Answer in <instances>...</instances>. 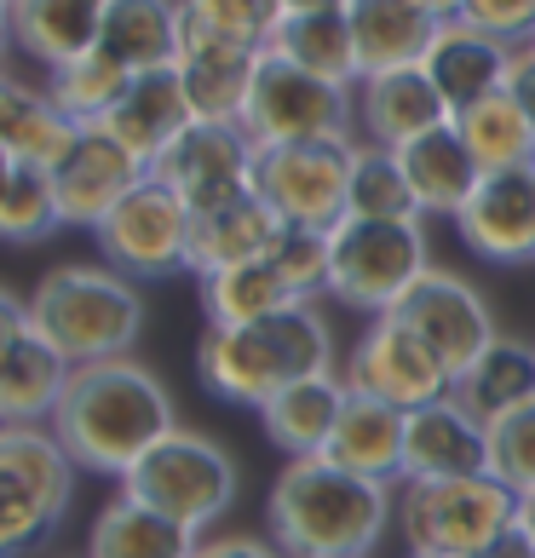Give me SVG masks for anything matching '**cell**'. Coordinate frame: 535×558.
I'll return each instance as SVG.
<instances>
[{
	"label": "cell",
	"instance_id": "obj_41",
	"mask_svg": "<svg viewBox=\"0 0 535 558\" xmlns=\"http://www.w3.org/2000/svg\"><path fill=\"white\" fill-rule=\"evenodd\" d=\"M265 259H271L282 271V282L294 288V300L317 305L328 294V231H300V225H288Z\"/></svg>",
	"mask_w": 535,
	"mask_h": 558
},
{
	"label": "cell",
	"instance_id": "obj_20",
	"mask_svg": "<svg viewBox=\"0 0 535 558\" xmlns=\"http://www.w3.org/2000/svg\"><path fill=\"white\" fill-rule=\"evenodd\" d=\"M489 472V426L472 421L455 398L409 409L403 478H478Z\"/></svg>",
	"mask_w": 535,
	"mask_h": 558
},
{
	"label": "cell",
	"instance_id": "obj_39",
	"mask_svg": "<svg viewBox=\"0 0 535 558\" xmlns=\"http://www.w3.org/2000/svg\"><path fill=\"white\" fill-rule=\"evenodd\" d=\"M58 530H64V507H52L35 484L0 466V558H24L47 547Z\"/></svg>",
	"mask_w": 535,
	"mask_h": 558
},
{
	"label": "cell",
	"instance_id": "obj_42",
	"mask_svg": "<svg viewBox=\"0 0 535 558\" xmlns=\"http://www.w3.org/2000/svg\"><path fill=\"white\" fill-rule=\"evenodd\" d=\"M184 12H196L202 24H214L236 40H248V47H265L282 24V0H184Z\"/></svg>",
	"mask_w": 535,
	"mask_h": 558
},
{
	"label": "cell",
	"instance_id": "obj_32",
	"mask_svg": "<svg viewBox=\"0 0 535 558\" xmlns=\"http://www.w3.org/2000/svg\"><path fill=\"white\" fill-rule=\"evenodd\" d=\"M202 535H191L184 524L161 519L156 507L133 501L127 489L93 519L87 535V558H191Z\"/></svg>",
	"mask_w": 535,
	"mask_h": 558
},
{
	"label": "cell",
	"instance_id": "obj_50",
	"mask_svg": "<svg viewBox=\"0 0 535 558\" xmlns=\"http://www.w3.org/2000/svg\"><path fill=\"white\" fill-rule=\"evenodd\" d=\"M421 7H426V12H438V17H455V12H461V0H421Z\"/></svg>",
	"mask_w": 535,
	"mask_h": 558
},
{
	"label": "cell",
	"instance_id": "obj_25",
	"mask_svg": "<svg viewBox=\"0 0 535 558\" xmlns=\"http://www.w3.org/2000/svg\"><path fill=\"white\" fill-rule=\"evenodd\" d=\"M403 426H409V409H392L380 398H357L352 391V403H345V415L335 426V438H328L323 461L398 489L403 484Z\"/></svg>",
	"mask_w": 535,
	"mask_h": 558
},
{
	"label": "cell",
	"instance_id": "obj_33",
	"mask_svg": "<svg viewBox=\"0 0 535 558\" xmlns=\"http://www.w3.org/2000/svg\"><path fill=\"white\" fill-rule=\"evenodd\" d=\"M455 128L466 138L472 161H478L484 173H519V168H535V128L530 116L519 110V98L507 87L478 98V105H466L455 116Z\"/></svg>",
	"mask_w": 535,
	"mask_h": 558
},
{
	"label": "cell",
	"instance_id": "obj_16",
	"mask_svg": "<svg viewBox=\"0 0 535 558\" xmlns=\"http://www.w3.org/2000/svg\"><path fill=\"white\" fill-rule=\"evenodd\" d=\"M455 231L489 265H524L535 259V168L519 173H484L472 202L455 214Z\"/></svg>",
	"mask_w": 535,
	"mask_h": 558
},
{
	"label": "cell",
	"instance_id": "obj_26",
	"mask_svg": "<svg viewBox=\"0 0 535 558\" xmlns=\"http://www.w3.org/2000/svg\"><path fill=\"white\" fill-rule=\"evenodd\" d=\"M105 12L110 0H12L17 52H29L47 70L87 58L98 47V35H105Z\"/></svg>",
	"mask_w": 535,
	"mask_h": 558
},
{
	"label": "cell",
	"instance_id": "obj_17",
	"mask_svg": "<svg viewBox=\"0 0 535 558\" xmlns=\"http://www.w3.org/2000/svg\"><path fill=\"white\" fill-rule=\"evenodd\" d=\"M512 58H519V47H507L501 35L466 24V17H443L426 58H421V70L431 75V87L443 93L449 116H461L466 105H478V98L507 87Z\"/></svg>",
	"mask_w": 535,
	"mask_h": 558
},
{
	"label": "cell",
	"instance_id": "obj_3",
	"mask_svg": "<svg viewBox=\"0 0 535 558\" xmlns=\"http://www.w3.org/2000/svg\"><path fill=\"white\" fill-rule=\"evenodd\" d=\"M335 368V328L317 305H288L265 323H208L196 340V375L224 403L265 409L282 386Z\"/></svg>",
	"mask_w": 535,
	"mask_h": 558
},
{
	"label": "cell",
	"instance_id": "obj_55",
	"mask_svg": "<svg viewBox=\"0 0 535 558\" xmlns=\"http://www.w3.org/2000/svg\"><path fill=\"white\" fill-rule=\"evenodd\" d=\"M530 345H535V340H530Z\"/></svg>",
	"mask_w": 535,
	"mask_h": 558
},
{
	"label": "cell",
	"instance_id": "obj_13",
	"mask_svg": "<svg viewBox=\"0 0 535 558\" xmlns=\"http://www.w3.org/2000/svg\"><path fill=\"white\" fill-rule=\"evenodd\" d=\"M254 161H259V144L248 138L242 121H191V128L150 161V179L179 191L196 214V208H214V202H231L242 191H254Z\"/></svg>",
	"mask_w": 535,
	"mask_h": 558
},
{
	"label": "cell",
	"instance_id": "obj_9",
	"mask_svg": "<svg viewBox=\"0 0 535 558\" xmlns=\"http://www.w3.org/2000/svg\"><path fill=\"white\" fill-rule=\"evenodd\" d=\"M191 202L144 173L115 208L93 225L98 254L121 277H173L191 259Z\"/></svg>",
	"mask_w": 535,
	"mask_h": 558
},
{
	"label": "cell",
	"instance_id": "obj_35",
	"mask_svg": "<svg viewBox=\"0 0 535 558\" xmlns=\"http://www.w3.org/2000/svg\"><path fill=\"white\" fill-rule=\"evenodd\" d=\"M127 81H133V70H121L105 47H93L87 58H70V64L47 70V93L75 128H98L115 110V98L127 93Z\"/></svg>",
	"mask_w": 535,
	"mask_h": 558
},
{
	"label": "cell",
	"instance_id": "obj_36",
	"mask_svg": "<svg viewBox=\"0 0 535 558\" xmlns=\"http://www.w3.org/2000/svg\"><path fill=\"white\" fill-rule=\"evenodd\" d=\"M0 466L17 472L24 484H35L52 507L70 512V501H75V461H70V449L58 444L52 426H0Z\"/></svg>",
	"mask_w": 535,
	"mask_h": 558
},
{
	"label": "cell",
	"instance_id": "obj_6",
	"mask_svg": "<svg viewBox=\"0 0 535 558\" xmlns=\"http://www.w3.org/2000/svg\"><path fill=\"white\" fill-rule=\"evenodd\" d=\"M431 271L426 219H352L328 231V300L386 317Z\"/></svg>",
	"mask_w": 535,
	"mask_h": 558
},
{
	"label": "cell",
	"instance_id": "obj_46",
	"mask_svg": "<svg viewBox=\"0 0 535 558\" xmlns=\"http://www.w3.org/2000/svg\"><path fill=\"white\" fill-rule=\"evenodd\" d=\"M29 328H35V323H29V300H17L12 288H0V351L17 345Z\"/></svg>",
	"mask_w": 535,
	"mask_h": 558
},
{
	"label": "cell",
	"instance_id": "obj_7",
	"mask_svg": "<svg viewBox=\"0 0 535 558\" xmlns=\"http://www.w3.org/2000/svg\"><path fill=\"white\" fill-rule=\"evenodd\" d=\"M121 489L133 495V501L156 507L161 519L184 524L191 535H202L208 524H219L224 512L236 501V461L224 454L214 438H202V432H168L144 461L121 478Z\"/></svg>",
	"mask_w": 535,
	"mask_h": 558
},
{
	"label": "cell",
	"instance_id": "obj_49",
	"mask_svg": "<svg viewBox=\"0 0 535 558\" xmlns=\"http://www.w3.org/2000/svg\"><path fill=\"white\" fill-rule=\"evenodd\" d=\"M328 7H345V0H282V17L288 12H328Z\"/></svg>",
	"mask_w": 535,
	"mask_h": 558
},
{
	"label": "cell",
	"instance_id": "obj_38",
	"mask_svg": "<svg viewBox=\"0 0 535 558\" xmlns=\"http://www.w3.org/2000/svg\"><path fill=\"white\" fill-rule=\"evenodd\" d=\"M58 225H64V214H58V196H52V173L17 161L0 179V242L29 247V242H47Z\"/></svg>",
	"mask_w": 535,
	"mask_h": 558
},
{
	"label": "cell",
	"instance_id": "obj_14",
	"mask_svg": "<svg viewBox=\"0 0 535 558\" xmlns=\"http://www.w3.org/2000/svg\"><path fill=\"white\" fill-rule=\"evenodd\" d=\"M47 173H52V196H58V214H64V225H87V231H93V225L105 219L150 168H144V161H138L115 133H105V128H75L70 150L58 156Z\"/></svg>",
	"mask_w": 535,
	"mask_h": 558
},
{
	"label": "cell",
	"instance_id": "obj_44",
	"mask_svg": "<svg viewBox=\"0 0 535 558\" xmlns=\"http://www.w3.org/2000/svg\"><path fill=\"white\" fill-rule=\"evenodd\" d=\"M191 558H282V547L271 535H214V542H196Z\"/></svg>",
	"mask_w": 535,
	"mask_h": 558
},
{
	"label": "cell",
	"instance_id": "obj_12",
	"mask_svg": "<svg viewBox=\"0 0 535 558\" xmlns=\"http://www.w3.org/2000/svg\"><path fill=\"white\" fill-rule=\"evenodd\" d=\"M345 386L357 398H380L392 409H426L455 391V375L431 357V351L409 335V328L386 312V317H368V328L357 335V345L345 351Z\"/></svg>",
	"mask_w": 535,
	"mask_h": 558
},
{
	"label": "cell",
	"instance_id": "obj_51",
	"mask_svg": "<svg viewBox=\"0 0 535 558\" xmlns=\"http://www.w3.org/2000/svg\"><path fill=\"white\" fill-rule=\"evenodd\" d=\"M12 168H17V161H12V156H7V144H0V179H7V173H12Z\"/></svg>",
	"mask_w": 535,
	"mask_h": 558
},
{
	"label": "cell",
	"instance_id": "obj_34",
	"mask_svg": "<svg viewBox=\"0 0 535 558\" xmlns=\"http://www.w3.org/2000/svg\"><path fill=\"white\" fill-rule=\"evenodd\" d=\"M288 305H305V300H294V288L282 282V271L271 259L231 265V271L202 282V312H208V323H265V317L288 312Z\"/></svg>",
	"mask_w": 535,
	"mask_h": 558
},
{
	"label": "cell",
	"instance_id": "obj_24",
	"mask_svg": "<svg viewBox=\"0 0 535 558\" xmlns=\"http://www.w3.org/2000/svg\"><path fill=\"white\" fill-rule=\"evenodd\" d=\"M345 24H352L363 75H380L421 64L443 17L426 12L421 0H345Z\"/></svg>",
	"mask_w": 535,
	"mask_h": 558
},
{
	"label": "cell",
	"instance_id": "obj_2",
	"mask_svg": "<svg viewBox=\"0 0 535 558\" xmlns=\"http://www.w3.org/2000/svg\"><path fill=\"white\" fill-rule=\"evenodd\" d=\"M392 524V489L323 454H300L265 495V535L282 558H368Z\"/></svg>",
	"mask_w": 535,
	"mask_h": 558
},
{
	"label": "cell",
	"instance_id": "obj_37",
	"mask_svg": "<svg viewBox=\"0 0 535 558\" xmlns=\"http://www.w3.org/2000/svg\"><path fill=\"white\" fill-rule=\"evenodd\" d=\"M345 214L352 219H421L415 191H409V173L398 150H380V144L357 138L352 156V196H345Z\"/></svg>",
	"mask_w": 535,
	"mask_h": 558
},
{
	"label": "cell",
	"instance_id": "obj_30",
	"mask_svg": "<svg viewBox=\"0 0 535 558\" xmlns=\"http://www.w3.org/2000/svg\"><path fill=\"white\" fill-rule=\"evenodd\" d=\"M70 138H75V121L52 105L47 87H29V81L0 70V144H7L12 161L52 168L70 150Z\"/></svg>",
	"mask_w": 535,
	"mask_h": 558
},
{
	"label": "cell",
	"instance_id": "obj_5",
	"mask_svg": "<svg viewBox=\"0 0 535 558\" xmlns=\"http://www.w3.org/2000/svg\"><path fill=\"white\" fill-rule=\"evenodd\" d=\"M524 501L496 472L478 478H403L392 489V530L409 558H478L519 524Z\"/></svg>",
	"mask_w": 535,
	"mask_h": 558
},
{
	"label": "cell",
	"instance_id": "obj_27",
	"mask_svg": "<svg viewBox=\"0 0 535 558\" xmlns=\"http://www.w3.org/2000/svg\"><path fill=\"white\" fill-rule=\"evenodd\" d=\"M75 363L29 328L17 345L0 351V426H40L52 421Z\"/></svg>",
	"mask_w": 535,
	"mask_h": 558
},
{
	"label": "cell",
	"instance_id": "obj_1",
	"mask_svg": "<svg viewBox=\"0 0 535 558\" xmlns=\"http://www.w3.org/2000/svg\"><path fill=\"white\" fill-rule=\"evenodd\" d=\"M47 426L81 472L127 478L168 432H179V415L173 391L156 380V368H144L138 357H110L75 368Z\"/></svg>",
	"mask_w": 535,
	"mask_h": 558
},
{
	"label": "cell",
	"instance_id": "obj_11",
	"mask_svg": "<svg viewBox=\"0 0 535 558\" xmlns=\"http://www.w3.org/2000/svg\"><path fill=\"white\" fill-rule=\"evenodd\" d=\"M392 317L449 368V375H461L466 363H478L484 351L501 340L496 317H489V300L466 277L443 271V265H431V271L409 288V294L392 305Z\"/></svg>",
	"mask_w": 535,
	"mask_h": 558
},
{
	"label": "cell",
	"instance_id": "obj_53",
	"mask_svg": "<svg viewBox=\"0 0 535 558\" xmlns=\"http://www.w3.org/2000/svg\"><path fill=\"white\" fill-rule=\"evenodd\" d=\"M7 7H12V0H7Z\"/></svg>",
	"mask_w": 535,
	"mask_h": 558
},
{
	"label": "cell",
	"instance_id": "obj_56",
	"mask_svg": "<svg viewBox=\"0 0 535 558\" xmlns=\"http://www.w3.org/2000/svg\"><path fill=\"white\" fill-rule=\"evenodd\" d=\"M478 558H484V553H478Z\"/></svg>",
	"mask_w": 535,
	"mask_h": 558
},
{
	"label": "cell",
	"instance_id": "obj_15",
	"mask_svg": "<svg viewBox=\"0 0 535 558\" xmlns=\"http://www.w3.org/2000/svg\"><path fill=\"white\" fill-rule=\"evenodd\" d=\"M259 52L248 40L224 35L214 24H202L196 12H184V29H179V75H184V93H191V110L196 121H242V105H248V87H254V70H259Z\"/></svg>",
	"mask_w": 535,
	"mask_h": 558
},
{
	"label": "cell",
	"instance_id": "obj_52",
	"mask_svg": "<svg viewBox=\"0 0 535 558\" xmlns=\"http://www.w3.org/2000/svg\"><path fill=\"white\" fill-rule=\"evenodd\" d=\"M524 524L535 530V495H530V501H524Z\"/></svg>",
	"mask_w": 535,
	"mask_h": 558
},
{
	"label": "cell",
	"instance_id": "obj_10",
	"mask_svg": "<svg viewBox=\"0 0 535 558\" xmlns=\"http://www.w3.org/2000/svg\"><path fill=\"white\" fill-rule=\"evenodd\" d=\"M352 156L357 138H317V144H277L254 161V191L277 208L282 225L300 231H335L352 196Z\"/></svg>",
	"mask_w": 535,
	"mask_h": 558
},
{
	"label": "cell",
	"instance_id": "obj_28",
	"mask_svg": "<svg viewBox=\"0 0 535 558\" xmlns=\"http://www.w3.org/2000/svg\"><path fill=\"white\" fill-rule=\"evenodd\" d=\"M449 398L484 426H496L501 415H512V409L535 403V345L501 335L478 363H466L455 375V391H449Z\"/></svg>",
	"mask_w": 535,
	"mask_h": 558
},
{
	"label": "cell",
	"instance_id": "obj_31",
	"mask_svg": "<svg viewBox=\"0 0 535 558\" xmlns=\"http://www.w3.org/2000/svg\"><path fill=\"white\" fill-rule=\"evenodd\" d=\"M265 52L288 58V64L312 70L323 81H340V87H357L363 64H357V40L352 24H345V7H328V12H288L277 35L265 40Z\"/></svg>",
	"mask_w": 535,
	"mask_h": 558
},
{
	"label": "cell",
	"instance_id": "obj_40",
	"mask_svg": "<svg viewBox=\"0 0 535 558\" xmlns=\"http://www.w3.org/2000/svg\"><path fill=\"white\" fill-rule=\"evenodd\" d=\"M489 472H496L519 501L535 495V403L512 409V415H501L489 426Z\"/></svg>",
	"mask_w": 535,
	"mask_h": 558
},
{
	"label": "cell",
	"instance_id": "obj_47",
	"mask_svg": "<svg viewBox=\"0 0 535 558\" xmlns=\"http://www.w3.org/2000/svg\"><path fill=\"white\" fill-rule=\"evenodd\" d=\"M484 558H535V530L524 524V512H519V524H512L496 547H484Z\"/></svg>",
	"mask_w": 535,
	"mask_h": 558
},
{
	"label": "cell",
	"instance_id": "obj_45",
	"mask_svg": "<svg viewBox=\"0 0 535 558\" xmlns=\"http://www.w3.org/2000/svg\"><path fill=\"white\" fill-rule=\"evenodd\" d=\"M507 93L519 98V110L530 116V128H535V47H519V58H512V75H507Z\"/></svg>",
	"mask_w": 535,
	"mask_h": 558
},
{
	"label": "cell",
	"instance_id": "obj_43",
	"mask_svg": "<svg viewBox=\"0 0 535 558\" xmlns=\"http://www.w3.org/2000/svg\"><path fill=\"white\" fill-rule=\"evenodd\" d=\"M466 24H478L489 35H501L507 47H530L535 40V0H461Z\"/></svg>",
	"mask_w": 535,
	"mask_h": 558
},
{
	"label": "cell",
	"instance_id": "obj_19",
	"mask_svg": "<svg viewBox=\"0 0 535 558\" xmlns=\"http://www.w3.org/2000/svg\"><path fill=\"white\" fill-rule=\"evenodd\" d=\"M282 231H288V225L277 219V208L259 191H242L231 202H214V208H196V219H191V259H184V271H191L196 282H208L219 271H231V265L265 259Z\"/></svg>",
	"mask_w": 535,
	"mask_h": 558
},
{
	"label": "cell",
	"instance_id": "obj_48",
	"mask_svg": "<svg viewBox=\"0 0 535 558\" xmlns=\"http://www.w3.org/2000/svg\"><path fill=\"white\" fill-rule=\"evenodd\" d=\"M12 47H17V35H12V7L0 0V64L12 58Z\"/></svg>",
	"mask_w": 535,
	"mask_h": 558
},
{
	"label": "cell",
	"instance_id": "obj_4",
	"mask_svg": "<svg viewBox=\"0 0 535 558\" xmlns=\"http://www.w3.org/2000/svg\"><path fill=\"white\" fill-rule=\"evenodd\" d=\"M29 323L75 368L133 357L144 335V294L110 265H52L29 294Z\"/></svg>",
	"mask_w": 535,
	"mask_h": 558
},
{
	"label": "cell",
	"instance_id": "obj_54",
	"mask_svg": "<svg viewBox=\"0 0 535 558\" xmlns=\"http://www.w3.org/2000/svg\"><path fill=\"white\" fill-rule=\"evenodd\" d=\"M530 47H535V40H530Z\"/></svg>",
	"mask_w": 535,
	"mask_h": 558
},
{
	"label": "cell",
	"instance_id": "obj_29",
	"mask_svg": "<svg viewBox=\"0 0 535 558\" xmlns=\"http://www.w3.org/2000/svg\"><path fill=\"white\" fill-rule=\"evenodd\" d=\"M179 29H184V0H110L105 12V47L121 70H161L179 64Z\"/></svg>",
	"mask_w": 535,
	"mask_h": 558
},
{
	"label": "cell",
	"instance_id": "obj_22",
	"mask_svg": "<svg viewBox=\"0 0 535 558\" xmlns=\"http://www.w3.org/2000/svg\"><path fill=\"white\" fill-rule=\"evenodd\" d=\"M398 161L409 173V191H415L421 219H449L455 225V214L472 202V191H478V179H484V168L472 161L455 121H443V128L421 133L415 144H403Z\"/></svg>",
	"mask_w": 535,
	"mask_h": 558
},
{
	"label": "cell",
	"instance_id": "obj_18",
	"mask_svg": "<svg viewBox=\"0 0 535 558\" xmlns=\"http://www.w3.org/2000/svg\"><path fill=\"white\" fill-rule=\"evenodd\" d=\"M352 98H357V133H363V144H380V150H403V144H415L421 133L455 121L449 105H443V93L431 87V75L421 64L363 75L352 87Z\"/></svg>",
	"mask_w": 535,
	"mask_h": 558
},
{
	"label": "cell",
	"instance_id": "obj_21",
	"mask_svg": "<svg viewBox=\"0 0 535 558\" xmlns=\"http://www.w3.org/2000/svg\"><path fill=\"white\" fill-rule=\"evenodd\" d=\"M191 121H196V110H191V93H184L179 64H161V70H138L127 81V93L115 98V110L98 121V128L115 133L144 168H150V161L168 150Z\"/></svg>",
	"mask_w": 535,
	"mask_h": 558
},
{
	"label": "cell",
	"instance_id": "obj_8",
	"mask_svg": "<svg viewBox=\"0 0 535 558\" xmlns=\"http://www.w3.org/2000/svg\"><path fill=\"white\" fill-rule=\"evenodd\" d=\"M242 128L259 150L277 144H317V138H352L357 128V98L340 81H323L312 70L288 64L277 52H259L248 105H242Z\"/></svg>",
	"mask_w": 535,
	"mask_h": 558
},
{
	"label": "cell",
	"instance_id": "obj_23",
	"mask_svg": "<svg viewBox=\"0 0 535 558\" xmlns=\"http://www.w3.org/2000/svg\"><path fill=\"white\" fill-rule=\"evenodd\" d=\"M345 403H352V386H345L340 368H328V375H305L294 386H282L271 403L259 409V426L265 438H271L288 461H300V454H323L328 438H335V426L345 415Z\"/></svg>",
	"mask_w": 535,
	"mask_h": 558
}]
</instances>
